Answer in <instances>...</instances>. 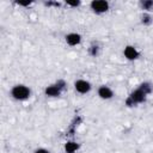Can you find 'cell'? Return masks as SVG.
Instances as JSON below:
<instances>
[{
	"mask_svg": "<svg viewBox=\"0 0 153 153\" xmlns=\"http://www.w3.org/2000/svg\"><path fill=\"white\" fill-rule=\"evenodd\" d=\"M11 96L16 99V100H26L30 96H31V90L23 84H18L14 85L11 90Z\"/></svg>",
	"mask_w": 153,
	"mask_h": 153,
	"instance_id": "obj_1",
	"label": "cell"
},
{
	"mask_svg": "<svg viewBox=\"0 0 153 153\" xmlns=\"http://www.w3.org/2000/svg\"><path fill=\"white\" fill-rule=\"evenodd\" d=\"M146 96H147V94L139 87V88L134 90V91L129 94V97L126 99V105H127V106H134V105H136V104H139V103H142V102L146 100Z\"/></svg>",
	"mask_w": 153,
	"mask_h": 153,
	"instance_id": "obj_2",
	"label": "cell"
},
{
	"mask_svg": "<svg viewBox=\"0 0 153 153\" xmlns=\"http://www.w3.org/2000/svg\"><path fill=\"white\" fill-rule=\"evenodd\" d=\"M65 86H66L65 81L63 80H59L55 84L47 86L45 90H44V93H45V96H49V97H59L61 94L62 90L65 88Z\"/></svg>",
	"mask_w": 153,
	"mask_h": 153,
	"instance_id": "obj_3",
	"label": "cell"
},
{
	"mask_svg": "<svg viewBox=\"0 0 153 153\" xmlns=\"http://www.w3.org/2000/svg\"><path fill=\"white\" fill-rule=\"evenodd\" d=\"M90 7L94 13L102 14V13H105L109 10V2L105 1V0H93L90 4Z\"/></svg>",
	"mask_w": 153,
	"mask_h": 153,
	"instance_id": "obj_4",
	"label": "cell"
},
{
	"mask_svg": "<svg viewBox=\"0 0 153 153\" xmlns=\"http://www.w3.org/2000/svg\"><path fill=\"white\" fill-rule=\"evenodd\" d=\"M74 88H75V91H76L78 93H80V94H86V93H88V92L91 91L92 85H91V82L87 81V80L79 79V80H76V81L74 82Z\"/></svg>",
	"mask_w": 153,
	"mask_h": 153,
	"instance_id": "obj_5",
	"label": "cell"
},
{
	"mask_svg": "<svg viewBox=\"0 0 153 153\" xmlns=\"http://www.w3.org/2000/svg\"><path fill=\"white\" fill-rule=\"evenodd\" d=\"M123 55H124V57L127 59V60H129V61H134V60H136L137 57H139V51H137V49L134 47V45H127L126 48H124V50H123Z\"/></svg>",
	"mask_w": 153,
	"mask_h": 153,
	"instance_id": "obj_6",
	"label": "cell"
},
{
	"mask_svg": "<svg viewBox=\"0 0 153 153\" xmlns=\"http://www.w3.org/2000/svg\"><path fill=\"white\" fill-rule=\"evenodd\" d=\"M65 38H66V43H67L68 45H72V47L78 45V44H80V42H81V35H79V33H76V32H71V33L66 35Z\"/></svg>",
	"mask_w": 153,
	"mask_h": 153,
	"instance_id": "obj_7",
	"label": "cell"
},
{
	"mask_svg": "<svg viewBox=\"0 0 153 153\" xmlns=\"http://www.w3.org/2000/svg\"><path fill=\"white\" fill-rule=\"evenodd\" d=\"M98 96H99V98L106 100V99H111V98L114 97V92H112V90H111L109 86L102 85V86L98 88Z\"/></svg>",
	"mask_w": 153,
	"mask_h": 153,
	"instance_id": "obj_8",
	"label": "cell"
},
{
	"mask_svg": "<svg viewBox=\"0 0 153 153\" xmlns=\"http://www.w3.org/2000/svg\"><path fill=\"white\" fill-rule=\"evenodd\" d=\"M79 149V143L75 141H67L65 143V152L66 153H75Z\"/></svg>",
	"mask_w": 153,
	"mask_h": 153,
	"instance_id": "obj_9",
	"label": "cell"
},
{
	"mask_svg": "<svg viewBox=\"0 0 153 153\" xmlns=\"http://www.w3.org/2000/svg\"><path fill=\"white\" fill-rule=\"evenodd\" d=\"M140 88H141L146 94H148V93H151V92L153 91V86H152L149 82H143V84H141V85H140Z\"/></svg>",
	"mask_w": 153,
	"mask_h": 153,
	"instance_id": "obj_10",
	"label": "cell"
},
{
	"mask_svg": "<svg viewBox=\"0 0 153 153\" xmlns=\"http://www.w3.org/2000/svg\"><path fill=\"white\" fill-rule=\"evenodd\" d=\"M141 22H142L143 25H149V24L153 22V19H152L151 14H148V13H143V14L141 16Z\"/></svg>",
	"mask_w": 153,
	"mask_h": 153,
	"instance_id": "obj_11",
	"label": "cell"
},
{
	"mask_svg": "<svg viewBox=\"0 0 153 153\" xmlns=\"http://www.w3.org/2000/svg\"><path fill=\"white\" fill-rule=\"evenodd\" d=\"M141 7H142V10L151 11V10H153V1L152 0H145L141 2Z\"/></svg>",
	"mask_w": 153,
	"mask_h": 153,
	"instance_id": "obj_12",
	"label": "cell"
},
{
	"mask_svg": "<svg viewBox=\"0 0 153 153\" xmlns=\"http://www.w3.org/2000/svg\"><path fill=\"white\" fill-rule=\"evenodd\" d=\"M98 53H99L98 45H91V47H90V54H91L92 56H97Z\"/></svg>",
	"mask_w": 153,
	"mask_h": 153,
	"instance_id": "obj_13",
	"label": "cell"
},
{
	"mask_svg": "<svg viewBox=\"0 0 153 153\" xmlns=\"http://www.w3.org/2000/svg\"><path fill=\"white\" fill-rule=\"evenodd\" d=\"M35 153H50V152L48 149H45V148H38V149L35 151Z\"/></svg>",
	"mask_w": 153,
	"mask_h": 153,
	"instance_id": "obj_14",
	"label": "cell"
},
{
	"mask_svg": "<svg viewBox=\"0 0 153 153\" xmlns=\"http://www.w3.org/2000/svg\"><path fill=\"white\" fill-rule=\"evenodd\" d=\"M67 5L73 6V7H76V6H79V5H80V2H79V1H75V2H67Z\"/></svg>",
	"mask_w": 153,
	"mask_h": 153,
	"instance_id": "obj_15",
	"label": "cell"
}]
</instances>
